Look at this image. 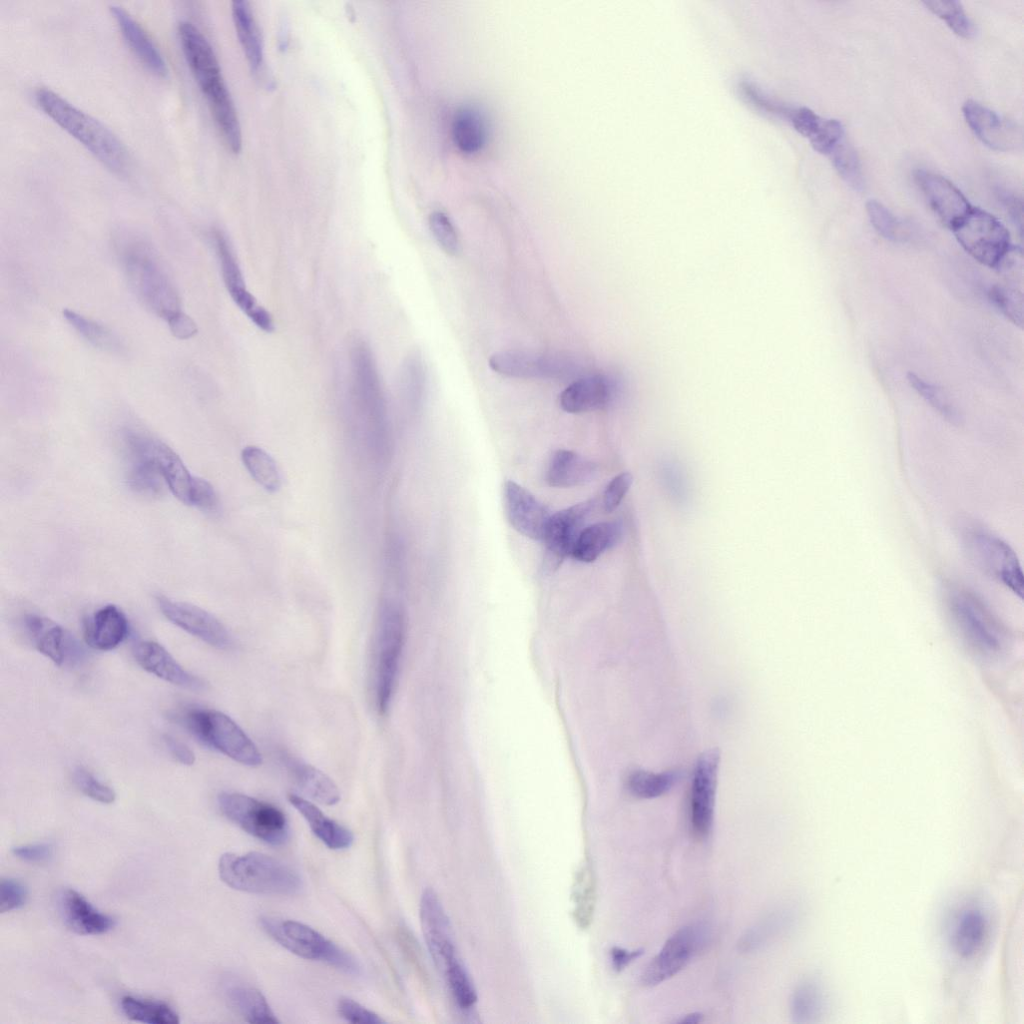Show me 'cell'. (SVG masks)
I'll return each instance as SVG.
<instances>
[{
	"instance_id": "cell-13",
	"label": "cell",
	"mask_w": 1024,
	"mask_h": 1024,
	"mask_svg": "<svg viewBox=\"0 0 1024 1024\" xmlns=\"http://www.w3.org/2000/svg\"><path fill=\"white\" fill-rule=\"evenodd\" d=\"M950 609L966 642L982 655H993L1001 649L1002 632L984 605L973 595L955 591Z\"/></svg>"
},
{
	"instance_id": "cell-8",
	"label": "cell",
	"mask_w": 1024,
	"mask_h": 1024,
	"mask_svg": "<svg viewBox=\"0 0 1024 1024\" xmlns=\"http://www.w3.org/2000/svg\"><path fill=\"white\" fill-rule=\"evenodd\" d=\"M217 801L222 814L249 835L273 846L288 841L289 822L277 806L238 792H222Z\"/></svg>"
},
{
	"instance_id": "cell-14",
	"label": "cell",
	"mask_w": 1024,
	"mask_h": 1024,
	"mask_svg": "<svg viewBox=\"0 0 1024 1024\" xmlns=\"http://www.w3.org/2000/svg\"><path fill=\"white\" fill-rule=\"evenodd\" d=\"M420 923L429 954L440 973L460 961L448 916L432 889H426L420 900Z\"/></svg>"
},
{
	"instance_id": "cell-3",
	"label": "cell",
	"mask_w": 1024,
	"mask_h": 1024,
	"mask_svg": "<svg viewBox=\"0 0 1024 1024\" xmlns=\"http://www.w3.org/2000/svg\"><path fill=\"white\" fill-rule=\"evenodd\" d=\"M39 108L80 142L102 164L117 174L130 168V156L120 139L102 122L77 108L57 92L39 87L34 93Z\"/></svg>"
},
{
	"instance_id": "cell-38",
	"label": "cell",
	"mask_w": 1024,
	"mask_h": 1024,
	"mask_svg": "<svg viewBox=\"0 0 1024 1024\" xmlns=\"http://www.w3.org/2000/svg\"><path fill=\"white\" fill-rule=\"evenodd\" d=\"M827 1007L825 991L820 983L806 980L794 990L791 998V1012L798 1023H811L823 1016Z\"/></svg>"
},
{
	"instance_id": "cell-36",
	"label": "cell",
	"mask_w": 1024,
	"mask_h": 1024,
	"mask_svg": "<svg viewBox=\"0 0 1024 1024\" xmlns=\"http://www.w3.org/2000/svg\"><path fill=\"white\" fill-rule=\"evenodd\" d=\"M226 999L229 1006L248 1023H279L265 996L254 987L231 986L226 990Z\"/></svg>"
},
{
	"instance_id": "cell-23",
	"label": "cell",
	"mask_w": 1024,
	"mask_h": 1024,
	"mask_svg": "<svg viewBox=\"0 0 1024 1024\" xmlns=\"http://www.w3.org/2000/svg\"><path fill=\"white\" fill-rule=\"evenodd\" d=\"M212 239L226 289L236 305L254 323L266 309L257 303L247 289L233 247L226 235L220 230H214Z\"/></svg>"
},
{
	"instance_id": "cell-15",
	"label": "cell",
	"mask_w": 1024,
	"mask_h": 1024,
	"mask_svg": "<svg viewBox=\"0 0 1024 1024\" xmlns=\"http://www.w3.org/2000/svg\"><path fill=\"white\" fill-rule=\"evenodd\" d=\"M720 753L710 749L702 753L695 765L690 797V821L693 832L706 837L713 826Z\"/></svg>"
},
{
	"instance_id": "cell-17",
	"label": "cell",
	"mask_w": 1024,
	"mask_h": 1024,
	"mask_svg": "<svg viewBox=\"0 0 1024 1024\" xmlns=\"http://www.w3.org/2000/svg\"><path fill=\"white\" fill-rule=\"evenodd\" d=\"M162 614L173 624L208 645L230 650L234 640L227 628L212 614L193 604L160 596L157 598Z\"/></svg>"
},
{
	"instance_id": "cell-48",
	"label": "cell",
	"mask_w": 1024,
	"mask_h": 1024,
	"mask_svg": "<svg viewBox=\"0 0 1024 1024\" xmlns=\"http://www.w3.org/2000/svg\"><path fill=\"white\" fill-rule=\"evenodd\" d=\"M453 999L461 1009H470L477 1001L472 980L462 961L450 967L443 975Z\"/></svg>"
},
{
	"instance_id": "cell-61",
	"label": "cell",
	"mask_w": 1024,
	"mask_h": 1024,
	"mask_svg": "<svg viewBox=\"0 0 1024 1024\" xmlns=\"http://www.w3.org/2000/svg\"><path fill=\"white\" fill-rule=\"evenodd\" d=\"M702 1019H703V1015L701 1013L694 1012V1013L687 1014L685 1017H683L679 1021V1023H681V1024H683V1023H685V1024H697V1023L701 1022Z\"/></svg>"
},
{
	"instance_id": "cell-57",
	"label": "cell",
	"mask_w": 1024,
	"mask_h": 1024,
	"mask_svg": "<svg viewBox=\"0 0 1024 1024\" xmlns=\"http://www.w3.org/2000/svg\"><path fill=\"white\" fill-rule=\"evenodd\" d=\"M167 324L173 336L181 340L193 337L198 331L196 323L183 311L171 317Z\"/></svg>"
},
{
	"instance_id": "cell-5",
	"label": "cell",
	"mask_w": 1024,
	"mask_h": 1024,
	"mask_svg": "<svg viewBox=\"0 0 1024 1024\" xmlns=\"http://www.w3.org/2000/svg\"><path fill=\"white\" fill-rule=\"evenodd\" d=\"M259 922L265 933L289 952L307 960L326 963L349 975L361 973V965L353 955L311 926L271 916H263Z\"/></svg>"
},
{
	"instance_id": "cell-47",
	"label": "cell",
	"mask_w": 1024,
	"mask_h": 1024,
	"mask_svg": "<svg viewBox=\"0 0 1024 1024\" xmlns=\"http://www.w3.org/2000/svg\"><path fill=\"white\" fill-rule=\"evenodd\" d=\"M839 175L853 188L860 189L863 177L859 158L855 150L842 140L828 156Z\"/></svg>"
},
{
	"instance_id": "cell-51",
	"label": "cell",
	"mask_w": 1024,
	"mask_h": 1024,
	"mask_svg": "<svg viewBox=\"0 0 1024 1024\" xmlns=\"http://www.w3.org/2000/svg\"><path fill=\"white\" fill-rule=\"evenodd\" d=\"M73 781L84 795L97 802L111 804L116 799V793L110 786L98 780L82 767H77L74 770Z\"/></svg>"
},
{
	"instance_id": "cell-32",
	"label": "cell",
	"mask_w": 1024,
	"mask_h": 1024,
	"mask_svg": "<svg viewBox=\"0 0 1024 1024\" xmlns=\"http://www.w3.org/2000/svg\"><path fill=\"white\" fill-rule=\"evenodd\" d=\"M595 473L596 466L590 460L573 451L561 449L551 456L545 480L552 487L568 488L589 482Z\"/></svg>"
},
{
	"instance_id": "cell-1",
	"label": "cell",
	"mask_w": 1024,
	"mask_h": 1024,
	"mask_svg": "<svg viewBox=\"0 0 1024 1024\" xmlns=\"http://www.w3.org/2000/svg\"><path fill=\"white\" fill-rule=\"evenodd\" d=\"M178 37L223 141L232 153H239L242 147L239 118L210 42L196 25L187 20L178 23Z\"/></svg>"
},
{
	"instance_id": "cell-27",
	"label": "cell",
	"mask_w": 1024,
	"mask_h": 1024,
	"mask_svg": "<svg viewBox=\"0 0 1024 1024\" xmlns=\"http://www.w3.org/2000/svg\"><path fill=\"white\" fill-rule=\"evenodd\" d=\"M794 129L808 139L811 146L819 153L829 156L832 150L845 139L842 123L836 119H826L806 107L790 109L786 112Z\"/></svg>"
},
{
	"instance_id": "cell-37",
	"label": "cell",
	"mask_w": 1024,
	"mask_h": 1024,
	"mask_svg": "<svg viewBox=\"0 0 1024 1024\" xmlns=\"http://www.w3.org/2000/svg\"><path fill=\"white\" fill-rule=\"evenodd\" d=\"M485 123L478 109L471 106L459 108L453 118L452 135L455 144L466 153L481 148L485 141Z\"/></svg>"
},
{
	"instance_id": "cell-56",
	"label": "cell",
	"mask_w": 1024,
	"mask_h": 1024,
	"mask_svg": "<svg viewBox=\"0 0 1024 1024\" xmlns=\"http://www.w3.org/2000/svg\"><path fill=\"white\" fill-rule=\"evenodd\" d=\"M53 848L48 843H34L16 846L12 853L17 858L30 863H41L52 856Z\"/></svg>"
},
{
	"instance_id": "cell-41",
	"label": "cell",
	"mask_w": 1024,
	"mask_h": 1024,
	"mask_svg": "<svg viewBox=\"0 0 1024 1024\" xmlns=\"http://www.w3.org/2000/svg\"><path fill=\"white\" fill-rule=\"evenodd\" d=\"M244 466L251 477L266 491L276 492L281 486V476L274 459L262 448L246 446L241 453Z\"/></svg>"
},
{
	"instance_id": "cell-24",
	"label": "cell",
	"mask_w": 1024,
	"mask_h": 1024,
	"mask_svg": "<svg viewBox=\"0 0 1024 1024\" xmlns=\"http://www.w3.org/2000/svg\"><path fill=\"white\" fill-rule=\"evenodd\" d=\"M618 384L605 374L587 375L575 379L559 397L561 408L568 413H583L601 409L616 396Z\"/></svg>"
},
{
	"instance_id": "cell-33",
	"label": "cell",
	"mask_w": 1024,
	"mask_h": 1024,
	"mask_svg": "<svg viewBox=\"0 0 1024 1024\" xmlns=\"http://www.w3.org/2000/svg\"><path fill=\"white\" fill-rule=\"evenodd\" d=\"M988 932L985 914L977 908L962 911L952 930V946L961 958L973 957L982 947Z\"/></svg>"
},
{
	"instance_id": "cell-50",
	"label": "cell",
	"mask_w": 1024,
	"mask_h": 1024,
	"mask_svg": "<svg viewBox=\"0 0 1024 1024\" xmlns=\"http://www.w3.org/2000/svg\"><path fill=\"white\" fill-rule=\"evenodd\" d=\"M429 226L437 243L446 254L455 256L459 253L460 241L457 232L444 212H432L429 216Z\"/></svg>"
},
{
	"instance_id": "cell-53",
	"label": "cell",
	"mask_w": 1024,
	"mask_h": 1024,
	"mask_svg": "<svg viewBox=\"0 0 1024 1024\" xmlns=\"http://www.w3.org/2000/svg\"><path fill=\"white\" fill-rule=\"evenodd\" d=\"M27 899V889L16 879L3 878L0 882V913L21 908Z\"/></svg>"
},
{
	"instance_id": "cell-26",
	"label": "cell",
	"mask_w": 1024,
	"mask_h": 1024,
	"mask_svg": "<svg viewBox=\"0 0 1024 1024\" xmlns=\"http://www.w3.org/2000/svg\"><path fill=\"white\" fill-rule=\"evenodd\" d=\"M110 11L124 40L140 63L151 73L159 77L166 76L168 73L166 60L141 24L120 5H111Z\"/></svg>"
},
{
	"instance_id": "cell-25",
	"label": "cell",
	"mask_w": 1024,
	"mask_h": 1024,
	"mask_svg": "<svg viewBox=\"0 0 1024 1024\" xmlns=\"http://www.w3.org/2000/svg\"><path fill=\"white\" fill-rule=\"evenodd\" d=\"M133 656L145 671L173 685L193 691L203 690L205 682L185 670L174 657L159 643L154 641L138 642L133 648Z\"/></svg>"
},
{
	"instance_id": "cell-11",
	"label": "cell",
	"mask_w": 1024,
	"mask_h": 1024,
	"mask_svg": "<svg viewBox=\"0 0 1024 1024\" xmlns=\"http://www.w3.org/2000/svg\"><path fill=\"white\" fill-rule=\"evenodd\" d=\"M495 372L524 379H569L580 374V364L571 357L527 351H502L489 359Z\"/></svg>"
},
{
	"instance_id": "cell-18",
	"label": "cell",
	"mask_w": 1024,
	"mask_h": 1024,
	"mask_svg": "<svg viewBox=\"0 0 1024 1024\" xmlns=\"http://www.w3.org/2000/svg\"><path fill=\"white\" fill-rule=\"evenodd\" d=\"M24 626L27 635L38 652L58 666L74 667L84 657V650L77 639L55 621L36 614L26 615Z\"/></svg>"
},
{
	"instance_id": "cell-45",
	"label": "cell",
	"mask_w": 1024,
	"mask_h": 1024,
	"mask_svg": "<svg viewBox=\"0 0 1024 1024\" xmlns=\"http://www.w3.org/2000/svg\"><path fill=\"white\" fill-rule=\"evenodd\" d=\"M992 304L1014 325L1023 326V294L1021 289L1007 285H993L988 291Z\"/></svg>"
},
{
	"instance_id": "cell-55",
	"label": "cell",
	"mask_w": 1024,
	"mask_h": 1024,
	"mask_svg": "<svg viewBox=\"0 0 1024 1024\" xmlns=\"http://www.w3.org/2000/svg\"><path fill=\"white\" fill-rule=\"evenodd\" d=\"M1023 259L1022 249L1011 245L994 269L1014 284L1022 282Z\"/></svg>"
},
{
	"instance_id": "cell-52",
	"label": "cell",
	"mask_w": 1024,
	"mask_h": 1024,
	"mask_svg": "<svg viewBox=\"0 0 1024 1024\" xmlns=\"http://www.w3.org/2000/svg\"><path fill=\"white\" fill-rule=\"evenodd\" d=\"M339 1015L347 1022L354 1024H382L385 1020L375 1012L367 1009L357 1001L341 997L337 1002Z\"/></svg>"
},
{
	"instance_id": "cell-7",
	"label": "cell",
	"mask_w": 1024,
	"mask_h": 1024,
	"mask_svg": "<svg viewBox=\"0 0 1024 1024\" xmlns=\"http://www.w3.org/2000/svg\"><path fill=\"white\" fill-rule=\"evenodd\" d=\"M179 721L202 743L234 761L255 767L262 763L257 746L226 714L205 708H188L177 714Z\"/></svg>"
},
{
	"instance_id": "cell-49",
	"label": "cell",
	"mask_w": 1024,
	"mask_h": 1024,
	"mask_svg": "<svg viewBox=\"0 0 1024 1024\" xmlns=\"http://www.w3.org/2000/svg\"><path fill=\"white\" fill-rule=\"evenodd\" d=\"M866 210L871 224L882 237L890 241H900L904 238L902 223L883 204L870 200L866 204Z\"/></svg>"
},
{
	"instance_id": "cell-54",
	"label": "cell",
	"mask_w": 1024,
	"mask_h": 1024,
	"mask_svg": "<svg viewBox=\"0 0 1024 1024\" xmlns=\"http://www.w3.org/2000/svg\"><path fill=\"white\" fill-rule=\"evenodd\" d=\"M633 482V476L629 472H622L615 476L606 486L602 504L606 512L614 511L623 500Z\"/></svg>"
},
{
	"instance_id": "cell-6",
	"label": "cell",
	"mask_w": 1024,
	"mask_h": 1024,
	"mask_svg": "<svg viewBox=\"0 0 1024 1024\" xmlns=\"http://www.w3.org/2000/svg\"><path fill=\"white\" fill-rule=\"evenodd\" d=\"M406 621L404 611L395 602L381 605L374 647V691L378 713L389 709L401 661Z\"/></svg>"
},
{
	"instance_id": "cell-19",
	"label": "cell",
	"mask_w": 1024,
	"mask_h": 1024,
	"mask_svg": "<svg viewBox=\"0 0 1024 1024\" xmlns=\"http://www.w3.org/2000/svg\"><path fill=\"white\" fill-rule=\"evenodd\" d=\"M702 935L695 926H685L674 932L646 967L641 976L642 983L655 986L675 976L699 949Z\"/></svg>"
},
{
	"instance_id": "cell-40",
	"label": "cell",
	"mask_w": 1024,
	"mask_h": 1024,
	"mask_svg": "<svg viewBox=\"0 0 1024 1024\" xmlns=\"http://www.w3.org/2000/svg\"><path fill=\"white\" fill-rule=\"evenodd\" d=\"M121 1009L125 1016L136 1022L147 1024H178V1014L166 1003L124 996Z\"/></svg>"
},
{
	"instance_id": "cell-34",
	"label": "cell",
	"mask_w": 1024,
	"mask_h": 1024,
	"mask_svg": "<svg viewBox=\"0 0 1024 1024\" xmlns=\"http://www.w3.org/2000/svg\"><path fill=\"white\" fill-rule=\"evenodd\" d=\"M232 18L239 43L250 69L259 71L263 64V43L259 28L246 1L236 0L231 6Z\"/></svg>"
},
{
	"instance_id": "cell-22",
	"label": "cell",
	"mask_w": 1024,
	"mask_h": 1024,
	"mask_svg": "<svg viewBox=\"0 0 1024 1024\" xmlns=\"http://www.w3.org/2000/svg\"><path fill=\"white\" fill-rule=\"evenodd\" d=\"M915 180L931 209L949 229L973 207L963 193L941 175L919 169Z\"/></svg>"
},
{
	"instance_id": "cell-31",
	"label": "cell",
	"mask_w": 1024,
	"mask_h": 1024,
	"mask_svg": "<svg viewBox=\"0 0 1024 1024\" xmlns=\"http://www.w3.org/2000/svg\"><path fill=\"white\" fill-rule=\"evenodd\" d=\"M280 757L296 784L312 799L325 805L340 801V791L324 772L293 755L281 752Z\"/></svg>"
},
{
	"instance_id": "cell-44",
	"label": "cell",
	"mask_w": 1024,
	"mask_h": 1024,
	"mask_svg": "<svg viewBox=\"0 0 1024 1024\" xmlns=\"http://www.w3.org/2000/svg\"><path fill=\"white\" fill-rule=\"evenodd\" d=\"M924 5L935 15L941 18L950 29L963 38L973 36L974 25L961 3L957 1H924Z\"/></svg>"
},
{
	"instance_id": "cell-39",
	"label": "cell",
	"mask_w": 1024,
	"mask_h": 1024,
	"mask_svg": "<svg viewBox=\"0 0 1024 1024\" xmlns=\"http://www.w3.org/2000/svg\"><path fill=\"white\" fill-rule=\"evenodd\" d=\"M63 316L72 328L94 347L110 353L123 351L124 347L118 336L106 326L69 309L63 310Z\"/></svg>"
},
{
	"instance_id": "cell-29",
	"label": "cell",
	"mask_w": 1024,
	"mask_h": 1024,
	"mask_svg": "<svg viewBox=\"0 0 1024 1024\" xmlns=\"http://www.w3.org/2000/svg\"><path fill=\"white\" fill-rule=\"evenodd\" d=\"M129 624L125 614L115 605L98 609L84 625V640L93 649L109 651L127 637Z\"/></svg>"
},
{
	"instance_id": "cell-9",
	"label": "cell",
	"mask_w": 1024,
	"mask_h": 1024,
	"mask_svg": "<svg viewBox=\"0 0 1024 1024\" xmlns=\"http://www.w3.org/2000/svg\"><path fill=\"white\" fill-rule=\"evenodd\" d=\"M951 230L972 258L993 269L1012 245L1009 231L1000 220L977 207H972Z\"/></svg>"
},
{
	"instance_id": "cell-42",
	"label": "cell",
	"mask_w": 1024,
	"mask_h": 1024,
	"mask_svg": "<svg viewBox=\"0 0 1024 1024\" xmlns=\"http://www.w3.org/2000/svg\"><path fill=\"white\" fill-rule=\"evenodd\" d=\"M677 778L678 775L674 771L653 773L635 770L627 778V787L630 793L637 798L652 799L667 793Z\"/></svg>"
},
{
	"instance_id": "cell-46",
	"label": "cell",
	"mask_w": 1024,
	"mask_h": 1024,
	"mask_svg": "<svg viewBox=\"0 0 1024 1024\" xmlns=\"http://www.w3.org/2000/svg\"><path fill=\"white\" fill-rule=\"evenodd\" d=\"M907 379L915 391L943 417L953 423L959 421L960 416L956 407L941 388L926 382L912 372L908 373Z\"/></svg>"
},
{
	"instance_id": "cell-43",
	"label": "cell",
	"mask_w": 1024,
	"mask_h": 1024,
	"mask_svg": "<svg viewBox=\"0 0 1024 1024\" xmlns=\"http://www.w3.org/2000/svg\"><path fill=\"white\" fill-rule=\"evenodd\" d=\"M573 891L574 918L580 927L585 928L591 922L595 905V882L588 867L577 872Z\"/></svg>"
},
{
	"instance_id": "cell-10",
	"label": "cell",
	"mask_w": 1024,
	"mask_h": 1024,
	"mask_svg": "<svg viewBox=\"0 0 1024 1024\" xmlns=\"http://www.w3.org/2000/svg\"><path fill=\"white\" fill-rule=\"evenodd\" d=\"M968 552L975 564L1019 597L1023 595L1024 579L1018 557L1001 538L975 531L967 538Z\"/></svg>"
},
{
	"instance_id": "cell-16",
	"label": "cell",
	"mask_w": 1024,
	"mask_h": 1024,
	"mask_svg": "<svg viewBox=\"0 0 1024 1024\" xmlns=\"http://www.w3.org/2000/svg\"><path fill=\"white\" fill-rule=\"evenodd\" d=\"M593 506L594 502L589 500L550 516L542 539L545 546L544 561L549 570L557 569L566 557L571 556Z\"/></svg>"
},
{
	"instance_id": "cell-20",
	"label": "cell",
	"mask_w": 1024,
	"mask_h": 1024,
	"mask_svg": "<svg viewBox=\"0 0 1024 1024\" xmlns=\"http://www.w3.org/2000/svg\"><path fill=\"white\" fill-rule=\"evenodd\" d=\"M962 112L974 135L989 148L1010 151L1022 145V129L988 107L970 99L963 104Z\"/></svg>"
},
{
	"instance_id": "cell-21",
	"label": "cell",
	"mask_w": 1024,
	"mask_h": 1024,
	"mask_svg": "<svg viewBox=\"0 0 1024 1024\" xmlns=\"http://www.w3.org/2000/svg\"><path fill=\"white\" fill-rule=\"evenodd\" d=\"M503 504L506 517L516 531L542 541L551 514L533 494L508 480L503 484Z\"/></svg>"
},
{
	"instance_id": "cell-58",
	"label": "cell",
	"mask_w": 1024,
	"mask_h": 1024,
	"mask_svg": "<svg viewBox=\"0 0 1024 1024\" xmlns=\"http://www.w3.org/2000/svg\"><path fill=\"white\" fill-rule=\"evenodd\" d=\"M163 741L172 757L179 763L192 765L195 762L193 751L185 743L170 735H165Z\"/></svg>"
},
{
	"instance_id": "cell-35",
	"label": "cell",
	"mask_w": 1024,
	"mask_h": 1024,
	"mask_svg": "<svg viewBox=\"0 0 1024 1024\" xmlns=\"http://www.w3.org/2000/svg\"><path fill=\"white\" fill-rule=\"evenodd\" d=\"M620 536L621 527L616 522H599L586 526L574 544L571 557L580 562H593L614 546Z\"/></svg>"
},
{
	"instance_id": "cell-59",
	"label": "cell",
	"mask_w": 1024,
	"mask_h": 1024,
	"mask_svg": "<svg viewBox=\"0 0 1024 1024\" xmlns=\"http://www.w3.org/2000/svg\"><path fill=\"white\" fill-rule=\"evenodd\" d=\"M999 198L1003 203L1004 207L1006 208L1007 212L1009 213L1012 221L1018 227L1020 233H1022L1023 213L1021 201L1015 195L1010 194L1006 191H1001Z\"/></svg>"
},
{
	"instance_id": "cell-28",
	"label": "cell",
	"mask_w": 1024,
	"mask_h": 1024,
	"mask_svg": "<svg viewBox=\"0 0 1024 1024\" xmlns=\"http://www.w3.org/2000/svg\"><path fill=\"white\" fill-rule=\"evenodd\" d=\"M60 909L66 925L81 935L105 934L116 924L113 917L97 910L73 889H66L61 894Z\"/></svg>"
},
{
	"instance_id": "cell-2",
	"label": "cell",
	"mask_w": 1024,
	"mask_h": 1024,
	"mask_svg": "<svg viewBox=\"0 0 1024 1024\" xmlns=\"http://www.w3.org/2000/svg\"><path fill=\"white\" fill-rule=\"evenodd\" d=\"M115 250L132 291L148 310L166 322L182 311L178 292L149 242L125 232L116 237Z\"/></svg>"
},
{
	"instance_id": "cell-60",
	"label": "cell",
	"mask_w": 1024,
	"mask_h": 1024,
	"mask_svg": "<svg viewBox=\"0 0 1024 1024\" xmlns=\"http://www.w3.org/2000/svg\"><path fill=\"white\" fill-rule=\"evenodd\" d=\"M643 954V949L627 950L621 947H613L610 951L611 962L617 971L624 969L632 961Z\"/></svg>"
},
{
	"instance_id": "cell-12",
	"label": "cell",
	"mask_w": 1024,
	"mask_h": 1024,
	"mask_svg": "<svg viewBox=\"0 0 1024 1024\" xmlns=\"http://www.w3.org/2000/svg\"><path fill=\"white\" fill-rule=\"evenodd\" d=\"M124 442L147 454L157 466L166 486L182 503L192 504L198 477L193 476L179 456L160 439L141 429L124 431Z\"/></svg>"
},
{
	"instance_id": "cell-30",
	"label": "cell",
	"mask_w": 1024,
	"mask_h": 1024,
	"mask_svg": "<svg viewBox=\"0 0 1024 1024\" xmlns=\"http://www.w3.org/2000/svg\"><path fill=\"white\" fill-rule=\"evenodd\" d=\"M290 804L302 815L313 834L329 849L344 850L354 841L353 833L325 815L311 801L295 794L287 795Z\"/></svg>"
},
{
	"instance_id": "cell-4",
	"label": "cell",
	"mask_w": 1024,
	"mask_h": 1024,
	"mask_svg": "<svg viewBox=\"0 0 1024 1024\" xmlns=\"http://www.w3.org/2000/svg\"><path fill=\"white\" fill-rule=\"evenodd\" d=\"M220 879L230 888L263 895H294L302 888L300 875L289 865L260 852L224 853Z\"/></svg>"
}]
</instances>
